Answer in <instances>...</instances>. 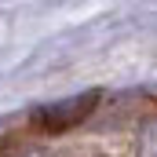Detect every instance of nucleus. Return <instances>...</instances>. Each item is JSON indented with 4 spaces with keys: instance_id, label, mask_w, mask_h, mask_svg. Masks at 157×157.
<instances>
[{
    "instance_id": "f257e3e1",
    "label": "nucleus",
    "mask_w": 157,
    "mask_h": 157,
    "mask_svg": "<svg viewBox=\"0 0 157 157\" xmlns=\"http://www.w3.org/2000/svg\"><path fill=\"white\" fill-rule=\"evenodd\" d=\"M95 102H99V91H88L80 99H66L59 106H44L33 117V124L44 128V132H66V128H73V124H80V121L88 117L95 110Z\"/></svg>"
},
{
    "instance_id": "f03ea898",
    "label": "nucleus",
    "mask_w": 157,
    "mask_h": 157,
    "mask_svg": "<svg viewBox=\"0 0 157 157\" xmlns=\"http://www.w3.org/2000/svg\"><path fill=\"white\" fill-rule=\"evenodd\" d=\"M135 157H157V117L146 121L139 128V139H135Z\"/></svg>"
}]
</instances>
